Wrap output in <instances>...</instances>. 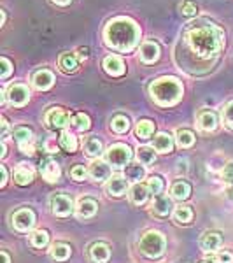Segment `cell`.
I'll use <instances>...</instances> for the list:
<instances>
[{
  "label": "cell",
  "instance_id": "6da1fadb",
  "mask_svg": "<svg viewBox=\"0 0 233 263\" xmlns=\"http://www.w3.org/2000/svg\"><path fill=\"white\" fill-rule=\"evenodd\" d=\"M224 48V32L209 20L188 23L176 44L173 58L181 70L193 76L207 74Z\"/></svg>",
  "mask_w": 233,
  "mask_h": 263
},
{
  "label": "cell",
  "instance_id": "7a4b0ae2",
  "mask_svg": "<svg viewBox=\"0 0 233 263\" xmlns=\"http://www.w3.org/2000/svg\"><path fill=\"white\" fill-rule=\"evenodd\" d=\"M104 39L109 48L121 53H130L141 41V28L132 18L118 16L105 25Z\"/></svg>",
  "mask_w": 233,
  "mask_h": 263
},
{
  "label": "cell",
  "instance_id": "3957f363",
  "mask_svg": "<svg viewBox=\"0 0 233 263\" xmlns=\"http://www.w3.org/2000/svg\"><path fill=\"white\" fill-rule=\"evenodd\" d=\"M149 93H151L152 100H154L160 107H170V105H176L177 102L183 99L184 88H183V83L177 78L165 76V78H158L151 83Z\"/></svg>",
  "mask_w": 233,
  "mask_h": 263
},
{
  "label": "cell",
  "instance_id": "277c9868",
  "mask_svg": "<svg viewBox=\"0 0 233 263\" xmlns=\"http://www.w3.org/2000/svg\"><path fill=\"white\" fill-rule=\"evenodd\" d=\"M165 237L160 232H147L142 235V239L139 240V249L142 254H146L147 258H160L165 253Z\"/></svg>",
  "mask_w": 233,
  "mask_h": 263
},
{
  "label": "cell",
  "instance_id": "5b68a950",
  "mask_svg": "<svg viewBox=\"0 0 233 263\" xmlns=\"http://www.w3.org/2000/svg\"><path fill=\"white\" fill-rule=\"evenodd\" d=\"M132 149H130L128 144H123V142H118V144H112L107 151H105V160H107L109 165L116 168H121L123 165H126L132 160Z\"/></svg>",
  "mask_w": 233,
  "mask_h": 263
},
{
  "label": "cell",
  "instance_id": "8992f818",
  "mask_svg": "<svg viewBox=\"0 0 233 263\" xmlns=\"http://www.w3.org/2000/svg\"><path fill=\"white\" fill-rule=\"evenodd\" d=\"M49 205H51V213L58 216V218H67V216L74 213V202L65 193H54L49 198Z\"/></svg>",
  "mask_w": 233,
  "mask_h": 263
},
{
  "label": "cell",
  "instance_id": "52a82bcc",
  "mask_svg": "<svg viewBox=\"0 0 233 263\" xmlns=\"http://www.w3.org/2000/svg\"><path fill=\"white\" fill-rule=\"evenodd\" d=\"M70 121H72L70 114L62 107H51L49 111L46 112V125H48L51 130L63 132L70 125Z\"/></svg>",
  "mask_w": 233,
  "mask_h": 263
},
{
  "label": "cell",
  "instance_id": "ba28073f",
  "mask_svg": "<svg viewBox=\"0 0 233 263\" xmlns=\"http://www.w3.org/2000/svg\"><path fill=\"white\" fill-rule=\"evenodd\" d=\"M12 137H14V141L23 155H33V151H35L33 141H35V139H33V132L30 128H27V126H18V128H14V132H12Z\"/></svg>",
  "mask_w": 233,
  "mask_h": 263
},
{
  "label": "cell",
  "instance_id": "9c48e42d",
  "mask_svg": "<svg viewBox=\"0 0 233 263\" xmlns=\"http://www.w3.org/2000/svg\"><path fill=\"white\" fill-rule=\"evenodd\" d=\"M12 227L18 232H30L35 227V213L32 209H20L12 214Z\"/></svg>",
  "mask_w": 233,
  "mask_h": 263
},
{
  "label": "cell",
  "instance_id": "30bf717a",
  "mask_svg": "<svg viewBox=\"0 0 233 263\" xmlns=\"http://www.w3.org/2000/svg\"><path fill=\"white\" fill-rule=\"evenodd\" d=\"M6 97H7V100L11 102V105H14V107H23V105L30 100V90H28V86H25V84L16 83L9 88Z\"/></svg>",
  "mask_w": 233,
  "mask_h": 263
},
{
  "label": "cell",
  "instance_id": "8fae6325",
  "mask_svg": "<svg viewBox=\"0 0 233 263\" xmlns=\"http://www.w3.org/2000/svg\"><path fill=\"white\" fill-rule=\"evenodd\" d=\"M102 67H104V70L107 72L109 76H112V78H120V76H123L126 72L125 62H123V58L118 57V54H109V57H105Z\"/></svg>",
  "mask_w": 233,
  "mask_h": 263
},
{
  "label": "cell",
  "instance_id": "7c38bea8",
  "mask_svg": "<svg viewBox=\"0 0 233 263\" xmlns=\"http://www.w3.org/2000/svg\"><path fill=\"white\" fill-rule=\"evenodd\" d=\"M99 211V202L93 200L90 197H84L79 200L77 207H75V214H77L79 219H88V218H93Z\"/></svg>",
  "mask_w": 233,
  "mask_h": 263
},
{
  "label": "cell",
  "instance_id": "4fadbf2b",
  "mask_svg": "<svg viewBox=\"0 0 233 263\" xmlns=\"http://www.w3.org/2000/svg\"><path fill=\"white\" fill-rule=\"evenodd\" d=\"M172 198L170 197H165V195H158L154 197V200L151 203V213L154 216H160V218H165L172 213Z\"/></svg>",
  "mask_w": 233,
  "mask_h": 263
},
{
  "label": "cell",
  "instance_id": "5bb4252c",
  "mask_svg": "<svg viewBox=\"0 0 233 263\" xmlns=\"http://www.w3.org/2000/svg\"><path fill=\"white\" fill-rule=\"evenodd\" d=\"M32 84L37 88V90H41V91L49 90V88L54 84V76H53V72L48 70V69L37 70L35 74L32 76Z\"/></svg>",
  "mask_w": 233,
  "mask_h": 263
},
{
  "label": "cell",
  "instance_id": "9a60e30c",
  "mask_svg": "<svg viewBox=\"0 0 233 263\" xmlns=\"http://www.w3.org/2000/svg\"><path fill=\"white\" fill-rule=\"evenodd\" d=\"M90 177L93 181H105V179H111V167H109V163H105L104 160H95L91 165H90Z\"/></svg>",
  "mask_w": 233,
  "mask_h": 263
},
{
  "label": "cell",
  "instance_id": "2e32d148",
  "mask_svg": "<svg viewBox=\"0 0 233 263\" xmlns=\"http://www.w3.org/2000/svg\"><path fill=\"white\" fill-rule=\"evenodd\" d=\"M160 58V46L154 41H146L141 46V60L144 63H154Z\"/></svg>",
  "mask_w": 233,
  "mask_h": 263
},
{
  "label": "cell",
  "instance_id": "e0dca14e",
  "mask_svg": "<svg viewBox=\"0 0 233 263\" xmlns=\"http://www.w3.org/2000/svg\"><path fill=\"white\" fill-rule=\"evenodd\" d=\"M41 174L48 182H56L60 179V174H62L60 165L54 162V160H44L41 163Z\"/></svg>",
  "mask_w": 233,
  "mask_h": 263
},
{
  "label": "cell",
  "instance_id": "ac0fdd59",
  "mask_svg": "<svg viewBox=\"0 0 233 263\" xmlns=\"http://www.w3.org/2000/svg\"><path fill=\"white\" fill-rule=\"evenodd\" d=\"M221 242H223V239L218 232H205L200 237V248L207 253H212L216 249H219Z\"/></svg>",
  "mask_w": 233,
  "mask_h": 263
},
{
  "label": "cell",
  "instance_id": "d6986e66",
  "mask_svg": "<svg viewBox=\"0 0 233 263\" xmlns=\"http://www.w3.org/2000/svg\"><path fill=\"white\" fill-rule=\"evenodd\" d=\"M90 258L93 263H107L111 258V249L105 242H95L90 249Z\"/></svg>",
  "mask_w": 233,
  "mask_h": 263
},
{
  "label": "cell",
  "instance_id": "ffe728a7",
  "mask_svg": "<svg viewBox=\"0 0 233 263\" xmlns=\"http://www.w3.org/2000/svg\"><path fill=\"white\" fill-rule=\"evenodd\" d=\"M128 190V179L121 176H112L107 182V193L111 197H121L123 193H126Z\"/></svg>",
  "mask_w": 233,
  "mask_h": 263
},
{
  "label": "cell",
  "instance_id": "44dd1931",
  "mask_svg": "<svg viewBox=\"0 0 233 263\" xmlns=\"http://www.w3.org/2000/svg\"><path fill=\"white\" fill-rule=\"evenodd\" d=\"M149 188L146 184H141V182H135V184L130 188V202L135 203V205H142V203L147 202V197H149Z\"/></svg>",
  "mask_w": 233,
  "mask_h": 263
},
{
  "label": "cell",
  "instance_id": "7402d4cb",
  "mask_svg": "<svg viewBox=\"0 0 233 263\" xmlns=\"http://www.w3.org/2000/svg\"><path fill=\"white\" fill-rule=\"evenodd\" d=\"M152 147L158 153H163V155L165 153H170L173 149V137L168 135L167 132H160L154 137V141H152Z\"/></svg>",
  "mask_w": 233,
  "mask_h": 263
},
{
  "label": "cell",
  "instance_id": "603a6c76",
  "mask_svg": "<svg viewBox=\"0 0 233 263\" xmlns=\"http://www.w3.org/2000/svg\"><path fill=\"white\" fill-rule=\"evenodd\" d=\"M198 126L205 132L216 130V126H218V116H216V112L209 111V109L200 111V114H198Z\"/></svg>",
  "mask_w": 233,
  "mask_h": 263
},
{
  "label": "cell",
  "instance_id": "cb8c5ba5",
  "mask_svg": "<svg viewBox=\"0 0 233 263\" xmlns=\"http://www.w3.org/2000/svg\"><path fill=\"white\" fill-rule=\"evenodd\" d=\"M12 177H14L16 184L28 186L33 181V172H32V168L27 167V163H20L18 167H16L14 174H12Z\"/></svg>",
  "mask_w": 233,
  "mask_h": 263
},
{
  "label": "cell",
  "instance_id": "d4e9b609",
  "mask_svg": "<svg viewBox=\"0 0 233 263\" xmlns=\"http://www.w3.org/2000/svg\"><path fill=\"white\" fill-rule=\"evenodd\" d=\"M102 151H104V146H102V141L99 137L91 135V137L86 139V142H84V153H86L88 158H99Z\"/></svg>",
  "mask_w": 233,
  "mask_h": 263
},
{
  "label": "cell",
  "instance_id": "484cf974",
  "mask_svg": "<svg viewBox=\"0 0 233 263\" xmlns=\"http://www.w3.org/2000/svg\"><path fill=\"white\" fill-rule=\"evenodd\" d=\"M58 67H60L62 72L65 74H70V72H75L79 67V62H77V57L74 53H63L58 60Z\"/></svg>",
  "mask_w": 233,
  "mask_h": 263
},
{
  "label": "cell",
  "instance_id": "4316f807",
  "mask_svg": "<svg viewBox=\"0 0 233 263\" xmlns=\"http://www.w3.org/2000/svg\"><path fill=\"white\" fill-rule=\"evenodd\" d=\"M58 144H60L62 149L69 151V153H74L77 149V139H75L74 134H70L69 130H63L58 137Z\"/></svg>",
  "mask_w": 233,
  "mask_h": 263
},
{
  "label": "cell",
  "instance_id": "83f0119b",
  "mask_svg": "<svg viewBox=\"0 0 233 263\" xmlns=\"http://www.w3.org/2000/svg\"><path fill=\"white\" fill-rule=\"evenodd\" d=\"M144 176H146V168L142 167V163H130V165H126L125 177L128 181L141 182V179H144Z\"/></svg>",
  "mask_w": 233,
  "mask_h": 263
},
{
  "label": "cell",
  "instance_id": "f1b7e54d",
  "mask_svg": "<svg viewBox=\"0 0 233 263\" xmlns=\"http://www.w3.org/2000/svg\"><path fill=\"white\" fill-rule=\"evenodd\" d=\"M189 195H191V186H189V182L177 181L176 184L172 186V197L176 198V200H186V198H189Z\"/></svg>",
  "mask_w": 233,
  "mask_h": 263
},
{
  "label": "cell",
  "instance_id": "f546056e",
  "mask_svg": "<svg viewBox=\"0 0 233 263\" xmlns=\"http://www.w3.org/2000/svg\"><path fill=\"white\" fill-rule=\"evenodd\" d=\"M154 134V123L151 120H141L135 125V135L139 139H149Z\"/></svg>",
  "mask_w": 233,
  "mask_h": 263
},
{
  "label": "cell",
  "instance_id": "4dcf8cb0",
  "mask_svg": "<svg viewBox=\"0 0 233 263\" xmlns=\"http://www.w3.org/2000/svg\"><path fill=\"white\" fill-rule=\"evenodd\" d=\"M111 130L116 134H126L130 130V120L125 114H116L111 120Z\"/></svg>",
  "mask_w": 233,
  "mask_h": 263
},
{
  "label": "cell",
  "instance_id": "1f68e13d",
  "mask_svg": "<svg viewBox=\"0 0 233 263\" xmlns=\"http://www.w3.org/2000/svg\"><path fill=\"white\" fill-rule=\"evenodd\" d=\"M176 141H177V146L183 147V149H186V147H191L195 144V134L191 130H177L176 134Z\"/></svg>",
  "mask_w": 233,
  "mask_h": 263
},
{
  "label": "cell",
  "instance_id": "d6a6232c",
  "mask_svg": "<svg viewBox=\"0 0 233 263\" xmlns=\"http://www.w3.org/2000/svg\"><path fill=\"white\" fill-rule=\"evenodd\" d=\"M173 218H176V221H177V223L188 224V223L193 219V211H191V207H188V205H177L176 209H173Z\"/></svg>",
  "mask_w": 233,
  "mask_h": 263
},
{
  "label": "cell",
  "instance_id": "836d02e7",
  "mask_svg": "<svg viewBox=\"0 0 233 263\" xmlns=\"http://www.w3.org/2000/svg\"><path fill=\"white\" fill-rule=\"evenodd\" d=\"M51 258L56 261H65L70 258V246L67 244H54L53 248H51Z\"/></svg>",
  "mask_w": 233,
  "mask_h": 263
},
{
  "label": "cell",
  "instance_id": "e575fe53",
  "mask_svg": "<svg viewBox=\"0 0 233 263\" xmlns=\"http://www.w3.org/2000/svg\"><path fill=\"white\" fill-rule=\"evenodd\" d=\"M156 149L154 147H149V146H142V147H139L137 149V158H139V162H141L142 165H151V163H154V160H156Z\"/></svg>",
  "mask_w": 233,
  "mask_h": 263
},
{
  "label": "cell",
  "instance_id": "d590c367",
  "mask_svg": "<svg viewBox=\"0 0 233 263\" xmlns=\"http://www.w3.org/2000/svg\"><path fill=\"white\" fill-rule=\"evenodd\" d=\"M70 125L74 126L75 130H79V132H86L91 126L90 116H88V114H84V112H77L75 116H72Z\"/></svg>",
  "mask_w": 233,
  "mask_h": 263
},
{
  "label": "cell",
  "instance_id": "8d00e7d4",
  "mask_svg": "<svg viewBox=\"0 0 233 263\" xmlns=\"http://www.w3.org/2000/svg\"><path fill=\"white\" fill-rule=\"evenodd\" d=\"M30 242H32L33 248H44V246H48V242H49L48 232H46V230L33 232L32 235H30Z\"/></svg>",
  "mask_w": 233,
  "mask_h": 263
},
{
  "label": "cell",
  "instance_id": "74e56055",
  "mask_svg": "<svg viewBox=\"0 0 233 263\" xmlns=\"http://www.w3.org/2000/svg\"><path fill=\"white\" fill-rule=\"evenodd\" d=\"M147 188H149V192L154 195V197H158V195H162L163 192V179L160 176H152L149 181H147Z\"/></svg>",
  "mask_w": 233,
  "mask_h": 263
},
{
  "label": "cell",
  "instance_id": "f35d334b",
  "mask_svg": "<svg viewBox=\"0 0 233 263\" xmlns=\"http://www.w3.org/2000/svg\"><path fill=\"white\" fill-rule=\"evenodd\" d=\"M197 12H198V7L193 0H184V2L181 4V14L186 16V18H193V16H197Z\"/></svg>",
  "mask_w": 233,
  "mask_h": 263
},
{
  "label": "cell",
  "instance_id": "ab89813d",
  "mask_svg": "<svg viewBox=\"0 0 233 263\" xmlns=\"http://www.w3.org/2000/svg\"><path fill=\"white\" fill-rule=\"evenodd\" d=\"M223 121H224V125H226L228 128L233 130V100L228 102V104L224 105V109H223Z\"/></svg>",
  "mask_w": 233,
  "mask_h": 263
},
{
  "label": "cell",
  "instance_id": "60d3db41",
  "mask_svg": "<svg viewBox=\"0 0 233 263\" xmlns=\"http://www.w3.org/2000/svg\"><path fill=\"white\" fill-rule=\"evenodd\" d=\"M12 72V63L6 57L0 58V79H7Z\"/></svg>",
  "mask_w": 233,
  "mask_h": 263
},
{
  "label": "cell",
  "instance_id": "b9f144b4",
  "mask_svg": "<svg viewBox=\"0 0 233 263\" xmlns=\"http://www.w3.org/2000/svg\"><path fill=\"white\" fill-rule=\"evenodd\" d=\"M70 176H72V179H75V181H84V177L88 176V171L84 168V165H75L70 171Z\"/></svg>",
  "mask_w": 233,
  "mask_h": 263
},
{
  "label": "cell",
  "instance_id": "7bdbcfd3",
  "mask_svg": "<svg viewBox=\"0 0 233 263\" xmlns=\"http://www.w3.org/2000/svg\"><path fill=\"white\" fill-rule=\"evenodd\" d=\"M221 177H223V181L226 182V184H233V162L224 165V168L221 172Z\"/></svg>",
  "mask_w": 233,
  "mask_h": 263
},
{
  "label": "cell",
  "instance_id": "ee69618b",
  "mask_svg": "<svg viewBox=\"0 0 233 263\" xmlns=\"http://www.w3.org/2000/svg\"><path fill=\"white\" fill-rule=\"evenodd\" d=\"M216 261H218V263H233V254L224 249V251H221L218 254V260H216Z\"/></svg>",
  "mask_w": 233,
  "mask_h": 263
},
{
  "label": "cell",
  "instance_id": "f6af8a7d",
  "mask_svg": "<svg viewBox=\"0 0 233 263\" xmlns=\"http://www.w3.org/2000/svg\"><path fill=\"white\" fill-rule=\"evenodd\" d=\"M0 172H2V181H0V186H6V182H7V168H6V165H0Z\"/></svg>",
  "mask_w": 233,
  "mask_h": 263
},
{
  "label": "cell",
  "instance_id": "bcb514c9",
  "mask_svg": "<svg viewBox=\"0 0 233 263\" xmlns=\"http://www.w3.org/2000/svg\"><path fill=\"white\" fill-rule=\"evenodd\" d=\"M7 132H9V125H7L6 118H2V139H4V141L7 139Z\"/></svg>",
  "mask_w": 233,
  "mask_h": 263
},
{
  "label": "cell",
  "instance_id": "7dc6e473",
  "mask_svg": "<svg viewBox=\"0 0 233 263\" xmlns=\"http://www.w3.org/2000/svg\"><path fill=\"white\" fill-rule=\"evenodd\" d=\"M46 149H48L49 153H56L58 146H56V144H54V142H53V141H51V139H49V141L46 142Z\"/></svg>",
  "mask_w": 233,
  "mask_h": 263
},
{
  "label": "cell",
  "instance_id": "c3c4849f",
  "mask_svg": "<svg viewBox=\"0 0 233 263\" xmlns=\"http://www.w3.org/2000/svg\"><path fill=\"white\" fill-rule=\"evenodd\" d=\"M0 256H2V263H9L11 258L9 254H7V251H0Z\"/></svg>",
  "mask_w": 233,
  "mask_h": 263
},
{
  "label": "cell",
  "instance_id": "681fc988",
  "mask_svg": "<svg viewBox=\"0 0 233 263\" xmlns=\"http://www.w3.org/2000/svg\"><path fill=\"white\" fill-rule=\"evenodd\" d=\"M56 6H69V4L72 2V0H53Z\"/></svg>",
  "mask_w": 233,
  "mask_h": 263
},
{
  "label": "cell",
  "instance_id": "f907efd6",
  "mask_svg": "<svg viewBox=\"0 0 233 263\" xmlns=\"http://www.w3.org/2000/svg\"><path fill=\"white\" fill-rule=\"evenodd\" d=\"M79 53H81L83 60H86V58H88V48H79Z\"/></svg>",
  "mask_w": 233,
  "mask_h": 263
},
{
  "label": "cell",
  "instance_id": "816d5d0a",
  "mask_svg": "<svg viewBox=\"0 0 233 263\" xmlns=\"http://www.w3.org/2000/svg\"><path fill=\"white\" fill-rule=\"evenodd\" d=\"M226 197H228V200H231V202H233V186L226 192Z\"/></svg>",
  "mask_w": 233,
  "mask_h": 263
},
{
  "label": "cell",
  "instance_id": "f5cc1de1",
  "mask_svg": "<svg viewBox=\"0 0 233 263\" xmlns=\"http://www.w3.org/2000/svg\"><path fill=\"white\" fill-rule=\"evenodd\" d=\"M200 263H218V261H214V260H210V258H205V260H202Z\"/></svg>",
  "mask_w": 233,
  "mask_h": 263
},
{
  "label": "cell",
  "instance_id": "db71d44e",
  "mask_svg": "<svg viewBox=\"0 0 233 263\" xmlns=\"http://www.w3.org/2000/svg\"><path fill=\"white\" fill-rule=\"evenodd\" d=\"M0 12H2V25H4V23H6V11L2 9V11H0Z\"/></svg>",
  "mask_w": 233,
  "mask_h": 263
}]
</instances>
